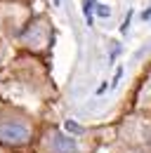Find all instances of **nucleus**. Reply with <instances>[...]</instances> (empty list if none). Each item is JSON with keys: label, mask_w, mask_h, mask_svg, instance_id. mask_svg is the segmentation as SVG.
Returning <instances> with one entry per match:
<instances>
[{"label": "nucleus", "mask_w": 151, "mask_h": 153, "mask_svg": "<svg viewBox=\"0 0 151 153\" xmlns=\"http://www.w3.org/2000/svg\"><path fill=\"white\" fill-rule=\"evenodd\" d=\"M0 141L10 146H21L28 141V127L21 123H12V120L0 123Z\"/></svg>", "instance_id": "1"}, {"label": "nucleus", "mask_w": 151, "mask_h": 153, "mask_svg": "<svg viewBox=\"0 0 151 153\" xmlns=\"http://www.w3.org/2000/svg\"><path fill=\"white\" fill-rule=\"evenodd\" d=\"M52 149L57 153H78V144L71 134H61V132H55L52 134Z\"/></svg>", "instance_id": "2"}, {"label": "nucleus", "mask_w": 151, "mask_h": 153, "mask_svg": "<svg viewBox=\"0 0 151 153\" xmlns=\"http://www.w3.org/2000/svg\"><path fill=\"white\" fill-rule=\"evenodd\" d=\"M94 7H97L94 0H85V2H83V14H85V19H87V26H92V12H94Z\"/></svg>", "instance_id": "3"}, {"label": "nucleus", "mask_w": 151, "mask_h": 153, "mask_svg": "<svg viewBox=\"0 0 151 153\" xmlns=\"http://www.w3.org/2000/svg\"><path fill=\"white\" fill-rule=\"evenodd\" d=\"M64 130H66L69 134H80V132H83V127H80V125H76L73 120H66V123H64Z\"/></svg>", "instance_id": "4"}, {"label": "nucleus", "mask_w": 151, "mask_h": 153, "mask_svg": "<svg viewBox=\"0 0 151 153\" xmlns=\"http://www.w3.org/2000/svg\"><path fill=\"white\" fill-rule=\"evenodd\" d=\"M94 14L102 17V19H109V17H111V10H109L106 5H97V7H94Z\"/></svg>", "instance_id": "5"}, {"label": "nucleus", "mask_w": 151, "mask_h": 153, "mask_svg": "<svg viewBox=\"0 0 151 153\" xmlns=\"http://www.w3.org/2000/svg\"><path fill=\"white\" fill-rule=\"evenodd\" d=\"M120 78H123V66H118V68H116V76H113V82H111L113 87L120 82Z\"/></svg>", "instance_id": "6"}, {"label": "nucleus", "mask_w": 151, "mask_h": 153, "mask_svg": "<svg viewBox=\"0 0 151 153\" xmlns=\"http://www.w3.org/2000/svg\"><path fill=\"white\" fill-rule=\"evenodd\" d=\"M130 17H132V12L128 14V19H125L123 24H120V33H128V26H130Z\"/></svg>", "instance_id": "7"}, {"label": "nucleus", "mask_w": 151, "mask_h": 153, "mask_svg": "<svg viewBox=\"0 0 151 153\" xmlns=\"http://www.w3.org/2000/svg\"><path fill=\"white\" fill-rule=\"evenodd\" d=\"M104 92H106V82H102V85L97 87V94H104Z\"/></svg>", "instance_id": "8"}, {"label": "nucleus", "mask_w": 151, "mask_h": 153, "mask_svg": "<svg viewBox=\"0 0 151 153\" xmlns=\"http://www.w3.org/2000/svg\"><path fill=\"white\" fill-rule=\"evenodd\" d=\"M151 17V10H144V12H142V19H149Z\"/></svg>", "instance_id": "9"}, {"label": "nucleus", "mask_w": 151, "mask_h": 153, "mask_svg": "<svg viewBox=\"0 0 151 153\" xmlns=\"http://www.w3.org/2000/svg\"><path fill=\"white\" fill-rule=\"evenodd\" d=\"M55 2H59V0H55Z\"/></svg>", "instance_id": "10"}]
</instances>
